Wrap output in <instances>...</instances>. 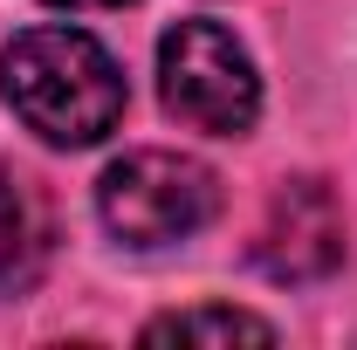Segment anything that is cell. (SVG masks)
Returning a JSON list of instances; mask_svg holds the SVG:
<instances>
[{
    "mask_svg": "<svg viewBox=\"0 0 357 350\" xmlns=\"http://www.w3.org/2000/svg\"><path fill=\"white\" fill-rule=\"evenodd\" d=\"M255 261L268 282H323L344 268V206L323 178H289L255 234Z\"/></svg>",
    "mask_w": 357,
    "mask_h": 350,
    "instance_id": "277c9868",
    "label": "cell"
},
{
    "mask_svg": "<svg viewBox=\"0 0 357 350\" xmlns=\"http://www.w3.org/2000/svg\"><path fill=\"white\" fill-rule=\"evenodd\" d=\"M144 344H275V323L248 309H178L144 323Z\"/></svg>",
    "mask_w": 357,
    "mask_h": 350,
    "instance_id": "8992f818",
    "label": "cell"
},
{
    "mask_svg": "<svg viewBox=\"0 0 357 350\" xmlns=\"http://www.w3.org/2000/svg\"><path fill=\"white\" fill-rule=\"evenodd\" d=\"M220 206V178L185 151H131L96 185V213L124 248H165L199 234Z\"/></svg>",
    "mask_w": 357,
    "mask_h": 350,
    "instance_id": "3957f363",
    "label": "cell"
},
{
    "mask_svg": "<svg viewBox=\"0 0 357 350\" xmlns=\"http://www.w3.org/2000/svg\"><path fill=\"white\" fill-rule=\"evenodd\" d=\"M158 89L165 110L192 131L241 137L261 110V76L248 62V48L234 42V28L220 21H178L158 42Z\"/></svg>",
    "mask_w": 357,
    "mask_h": 350,
    "instance_id": "7a4b0ae2",
    "label": "cell"
},
{
    "mask_svg": "<svg viewBox=\"0 0 357 350\" xmlns=\"http://www.w3.org/2000/svg\"><path fill=\"white\" fill-rule=\"evenodd\" d=\"M48 254H55V220H48L42 185L0 165V296L35 289Z\"/></svg>",
    "mask_w": 357,
    "mask_h": 350,
    "instance_id": "5b68a950",
    "label": "cell"
},
{
    "mask_svg": "<svg viewBox=\"0 0 357 350\" xmlns=\"http://www.w3.org/2000/svg\"><path fill=\"white\" fill-rule=\"evenodd\" d=\"M14 117L48 144H103L124 117V69L83 28H28L0 55Z\"/></svg>",
    "mask_w": 357,
    "mask_h": 350,
    "instance_id": "6da1fadb",
    "label": "cell"
},
{
    "mask_svg": "<svg viewBox=\"0 0 357 350\" xmlns=\"http://www.w3.org/2000/svg\"><path fill=\"white\" fill-rule=\"evenodd\" d=\"M48 7H124V0H48Z\"/></svg>",
    "mask_w": 357,
    "mask_h": 350,
    "instance_id": "52a82bcc",
    "label": "cell"
}]
</instances>
